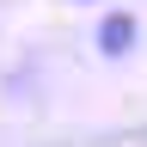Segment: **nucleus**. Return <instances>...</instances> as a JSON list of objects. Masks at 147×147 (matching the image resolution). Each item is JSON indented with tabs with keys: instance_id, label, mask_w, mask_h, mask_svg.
<instances>
[{
	"instance_id": "nucleus-2",
	"label": "nucleus",
	"mask_w": 147,
	"mask_h": 147,
	"mask_svg": "<svg viewBox=\"0 0 147 147\" xmlns=\"http://www.w3.org/2000/svg\"><path fill=\"white\" fill-rule=\"evenodd\" d=\"M74 6H92V0H74Z\"/></svg>"
},
{
	"instance_id": "nucleus-1",
	"label": "nucleus",
	"mask_w": 147,
	"mask_h": 147,
	"mask_svg": "<svg viewBox=\"0 0 147 147\" xmlns=\"http://www.w3.org/2000/svg\"><path fill=\"white\" fill-rule=\"evenodd\" d=\"M135 37H141L135 12H104L98 18V55H110V61H123V55L135 49Z\"/></svg>"
}]
</instances>
